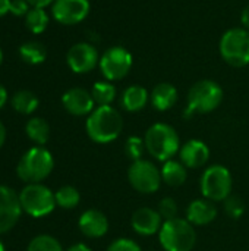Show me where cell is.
I'll return each instance as SVG.
<instances>
[{
    "label": "cell",
    "instance_id": "obj_1",
    "mask_svg": "<svg viewBox=\"0 0 249 251\" xmlns=\"http://www.w3.org/2000/svg\"><path fill=\"white\" fill-rule=\"evenodd\" d=\"M85 129L94 143L107 144L120 135L123 129V119L119 110L113 106H97L88 115Z\"/></svg>",
    "mask_w": 249,
    "mask_h": 251
},
{
    "label": "cell",
    "instance_id": "obj_2",
    "mask_svg": "<svg viewBox=\"0 0 249 251\" xmlns=\"http://www.w3.org/2000/svg\"><path fill=\"white\" fill-rule=\"evenodd\" d=\"M144 143L147 153L163 163L173 159L181 150V140L176 129L163 122H157L147 129Z\"/></svg>",
    "mask_w": 249,
    "mask_h": 251
},
{
    "label": "cell",
    "instance_id": "obj_3",
    "mask_svg": "<svg viewBox=\"0 0 249 251\" xmlns=\"http://www.w3.org/2000/svg\"><path fill=\"white\" fill-rule=\"evenodd\" d=\"M223 88L211 79L197 81L188 91V106L185 118H192L197 113H210L223 101Z\"/></svg>",
    "mask_w": 249,
    "mask_h": 251
},
{
    "label": "cell",
    "instance_id": "obj_4",
    "mask_svg": "<svg viewBox=\"0 0 249 251\" xmlns=\"http://www.w3.org/2000/svg\"><path fill=\"white\" fill-rule=\"evenodd\" d=\"M158 241L166 251H192L197 243V232L188 219L175 218L163 222Z\"/></svg>",
    "mask_w": 249,
    "mask_h": 251
},
{
    "label": "cell",
    "instance_id": "obj_5",
    "mask_svg": "<svg viewBox=\"0 0 249 251\" xmlns=\"http://www.w3.org/2000/svg\"><path fill=\"white\" fill-rule=\"evenodd\" d=\"M54 168V159L51 153L38 146L29 149L19 160L16 174L26 184H38L45 179Z\"/></svg>",
    "mask_w": 249,
    "mask_h": 251
},
{
    "label": "cell",
    "instance_id": "obj_6",
    "mask_svg": "<svg viewBox=\"0 0 249 251\" xmlns=\"http://www.w3.org/2000/svg\"><path fill=\"white\" fill-rule=\"evenodd\" d=\"M200 187L204 199L213 203L225 201L229 196H232L233 178L226 166L211 165L203 172Z\"/></svg>",
    "mask_w": 249,
    "mask_h": 251
},
{
    "label": "cell",
    "instance_id": "obj_7",
    "mask_svg": "<svg viewBox=\"0 0 249 251\" xmlns=\"http://www.w3.org/2000/svg\"><path fill=\"white\" fill-rule=\"evenodd\" d=\"M220 56L226 63L235 68L249 65V32L245 28L227 29L219 43Z\"/></svg>",
    "mask_w": 249,
    "mask_h": 251
},
{
    "label": "cell",
    "instance_id": "obj_8",
    "mask_svg": "<svg viewBox=\"0 0 249 251\" xmlns=\"http://www.w3.org/2000/svg\"><path fill=\"white\" fill-rule=\"evenodd\" d=\"M22 212L32 218H44L50 215L56 204L54 193L43 184H28L19 193Z\"/></svg>",
    "mask_w": 249,
    "mask_h": 251
},
{
    "label": "cell",
    "instance_id": "obj_9",
    "mask_svg": "<svg viewBox=\"0 0 249 251\" xmlns=\"http://www.w3.org/2000/svg\"><path fill=\"white\" fill-rule=\"evenodd\" d=\"M128 181L131 187L142 194H153L161 187V172L160 169L147 159L135 160L128 168Z\"/></svg>",
    "mask_w": 249,
    "mask_h": 251
},
{
    "label": "cell",
    "instance_id": "obj_10",
    "mask_svg": "<svg viewBox=\"0 0 249 251\" xmlns=\"http://www.w3.org/2000/svg\"><path fill=\"white\" fill-rule=\"evenodd\" d=\"M132 63V53L128 49L122 46H113L100 56L98 66L106 81L112 82L123 79L129 74Z\"/></svg>",
    "mask_w": 249,
    "mask_h": 251
},
{
    "label": "cell",
    "instance_id": "obj_11",
    "mask_svg": "<svg viewBox=\"0 0 249 251\" xmlns=\"http://www.w3.org/2000/svg\"><path fill=\"white\" fill-rule=\"evenodd\" d=\"M98 62L100 54L90 43H76L68 50L66 54V63L75 74H88L98 65Z\"/></svg>",
    "mask_w": 249,
    "mask_h": 251
},
{
    "label": "cell",
    "instance_id": "obj_12",
    "mask_svg": "<svg viewBox=\"0 0 249 251\" xmlns=\"http://www.w3.org/2000/svg\"><path fill=\"white\" fill-rule=\"evenodd\" d=\"M90 9L88 0H54L51 15L62 25H76L88 16Z\"/></svg>",
    "mask_w": 249,
    "mask_h": 251
},
{
    "label": "cell",
    "instance_id": "obj_13",
    "mask_svg": "<svg viewBox=\"0 0 249 251\" xmlns=\"http://www.w3.org/2000/svg\"><path fill=\"white\" fill-rule=\"evenodd\" d=\"M21 215L19 194L6 185H0V235L9 232L18 224Z\"/></svg>",
    "mask_w": 249,
    "mask_h": 251
},
{
    "label": "cell",
    "instance_id": "obj_14",
    "mask_svg": "<svg viewBox=\"0 0 249 251\" xmlns=\"http://www.w3.org/2000/svg\"><path fill=\"white\" fill-rule=\"evenodd\" d=\"M62 104L66 109V112L73 116H88L95 109L92 94L81 87L68 90L62 96Z\"/></svg>",
    "mask_w": 249,
    "mask_h": 251
},
{
    "label": "cell",
    "instance_id": "obj_15",
    "mask_svg": "<svg viewBox=\"0 0 249 251\" xmlns=\"http://www.w3.org/2000/svg\"><path fill=\"white\" fill-rule=\"evenodd\" d=\"M163 222L164 221L160 216L158 210L151 207H139L134 212L131 218L132 229L141 237H151L154 234H158Z\"/></svg>",
    "mask_w": 249,
    "mask_h": 251
},
{
    "label": "cell",
    "instance_id": "obj_16",
    "mask_svg": "<svg viewBox=\"0 0 249 251\" xmlns=\"http://www.w3.org/2000/svg\"><path fill=\"white\" fill-rule=\"evenodd\" d=\"M78 228L87 238H101L109 231V219L103 212L88 209L79 216Z\"/></svg>",
    "mask_w": 249,
    "mask_h": 251
},
{
    "label": "cell",
    "instance_id": "obj_17",
    "mask_svg": "<svg viewBox=\"0 0 249 251\" xmlns=\"http://www.w3.org/2000/svg\"><path fill=\"white\" fill-rule=\"evenodd\" d=\"M181 162L188 169H198L203 168L208 159H210V149L208 146L201 140H189L183 146H181L179 150Z\"/></svg>",
    "mask_w": 249,
    "mask_h": 251
},
{
    "label": "cell",
    "instance_id": "obj_18",
    "mask_svg": "<svg viewBox=\"0 0 249 251\" xmlns=\"http://www.w3.org/2000/svg\"><path fill=\"white\" fill-rule=\"evenodd\" d=\"M217 218V209L213 201L207 199H197L189 203L186 209V219L194 226L210 225Z\"/></svg>",
    "mask_w": 249,
    "mask_h": 251
},
{
    "label": "cell",
    "instance_id": "obj_19",
    "mask_svg": "<svg viewBox=\"0 0 249 251\" xmlns=\"http://www.w3.org/2000/svg\"><path fill=\"white\" fill-rule=\"evenodd\" d=\"M150 101L158 112L170 110L178 101V90L173 84L160 82L150 93Z\"/></svg>",
    "mask_w": 249,
    "mask_h": 251
},
{
    "label": "cell",
    "instance_id": "obj_20",
    "mask_svg": "<svg viewBox=\"0 0 249 251\" xmlns=\"http://www.w3.org/2000/svg\"><path fill=\"white\" fill-rule=\"evenodd\" d=\"M150 100V93L141 85H131L123 90L120 96V106L123 110L135 113L142 110Z\"/></svg>",
    "mask_w": 249,
    "mask_h": 251
},
{
    "label": "cell",
    "instance_id": "obj_21",
    "mask_svg": "<svg viewBox=\"0 0 249 251\" xmlns=\"http://www.w3.org/2000/svg\"><path fill=\"white\" fill-rule=\"evenodd\" d=\"M160 172H161L163 182H166L170 187H181L185 184L188 178V168L181 160H175V159L164 162Z\"/></svg>",
    "mask_w": 249,
    "mask_h": 251
},
{
    "label": "cell",
    "instance_id": "obj_22",
    "mask_svg": "<svg viewBox=\"0 0 249 251\" xmlns=\"http://www.w3.org/2000/svg\"><path fill=\"white\" fill-rule=\"evenodd\" d=\"M25 132L28 138L38 146H44L50 138V126L43 118H31L25 125Z\"/></svg>",
    "mask_w": 249,
    "mask_h": 251
},
{
    "label": "cell",
    "instance_id": "obj_23",
    "mask_svg": "<svg viewBox=\"0 0 249 251\" xmlns=\"http://www.w3.org/2000/svg\"><path fill=\"white\" fill-rule=\"evenodd\" d=\"M38 97L29 90L16 91L12 97V107L22 115H31L38 107Z\"/></svg>",
    "mask_w": 249,
    "mask_h": 251
},
{
    "label": "cell",
    "instance_id": "obj_24",
    "mask_svg": "<svg viewBox=\"0 0 249 251\" xmlns=\"http://www.w3.org/2000/svg\"><path fill=\"white\" fill-rule=\"evenodd\" d=\"M19 56L29 65H40L47 57V50L40 41H26L19 47Z\"/></svg>",
    "mask_w": 249,
    "mask_h": 251
},
{
    "label": "cell",
    "instance_id": "obj_25",
    "mask_svg": "<svg viewBox=\"0 0 249 251\" xmlns=\"http://www.w3.org/2000/svg\"><path fill=\"white\" fill-rule=\"evenodd\" d=\"M92 99L95 104L98 106H112V103L116 100L117 90L110 81H98L92 85L91 90Z\"/></svg>",
    "mask_w": 249,
    "mask_h": 251
},
{
    "label": "cell",
    "instance_id": "obj_26",
    "mask_svg": "<svg viewBox=\"0 0 249 251\" xmlns=\"http://www.w3.org/2000/svg\"><path fill=\"white\" fill-rule=\"evenodd\" d=\"M48 15L41 7H31L29 12L25 16V25L26 28L34 34H41L45 31L48 25Z\"/></svg>",
    "mask_w": 249,
    "mask_h": 251
},
{
    "label": "cell",
    "instance_id": "obj_27",
    "mask_svg": "<svg viewBox=\"0 0 249 251\" xmlns=\"http://www.w3.org/2000/svg\"><path fill=\"white\" fill-rule=\"evenodd\" d=\"M54 199H56V204L59 207H62V209H75L81 201V194L75 187L65 185V187H60L54 193Z\"/></svg>",
    "mask_w": 249,
    "mask_h": 251
},
{
    "label": "cell",
    "instance_id": "obj_28",
    "mask_svg": "<svg viewBox=\"0 0 249 251\" xmlns=\"http://www.w3.org/2000/svg\"><path fill=\"white\" fill-rule=\"evenodd\" d=\"M26 251H65L62 244L51 235H38L31 240Z\"/></svg>",
    "mask_w": 249,
    "mask_h": 251
},
{
    "label": "cell",
    "instance_id": "obj_29",
    "mask_svg": "<svg viewBox=\"0 0 249 251\" xmlns=\"http://www.w3.org/2000/svg\"><path fill=\"white\" fill-rule=\"evenodd\" d=\"M147 151L145 149V143L144 138L138 137V135H131L128 137L126 143H125V154L129 160L135 162V160H141L144 159V153Z\"/></svg>",
    "mask_w": 249,
    "mask_h": 251
},
{
    "label": "cell",
    "instance_id": "obj_30",
    "mask_svg": "<svg viewBox=\"0 0 249 251\" xmlns=\"http://www.w3.org/2000/svg\"><path fill=\"white\" fill-rule=\"evenodd\" d=\"M225 212L232 219H239L245 213V203L238 196H229L225 200Z\"/></svg>",
    "mask_w": 249,
    "mask_h": 251
},
{
    "label": "cell",
    "instance_id": "obj_31",
    "mask_svg": "<svg viewBox=\"0 0 249 251\" xmlns=\"http://www.w3.org/2000/svg\"><path fill=\"white\" fill-rule=\"evenodd\" d=\"M158 213L160 216L163 218V221H170V219H175L178 218V212H179V207H178V203L175 199L172 197H164L161 199V201L158 203Z\"/></svg>",
    "mask_w": 249,
    "mask_h": 251
},
{
    "label": "cell",
    "instance_id": "obj_32",
    "mask_svg": "<svg viewBox=\"0 0 249 251\" xmlns=\"http://www.w3.org/2000/svg\"><path fill=\"white\" fill-rule=\"evenodd\" d=\"M107 251H142L138 243L131 238H117L107 247Z\"/></svg>",
    "mask_w": 249,
    "mask_h": 251
},
{
    "label": "cell",
    "instance_id": "obj_33",
    "mask_svg": "<svg viewBox=\"0 0 249 251\" xmlns=\"http://www.w3.org/2000/svg\"><path fill=\"white\" fill-rule=\"evenodd\" d=\"M29 12V3L26 0H12L10 1V13L15 16H26Z\"/></svg>",
    "mask_w": 249,
    "mask_h": 251
},
{
    "label": "cell",
    "instance_id": "obj_34",
    "mask_svg": "<svg viewBox=\"0 0 249 251\" xmlns=\"http://www.w3.org/2000/svg\"><path fill=\"white\" fill-rule=\"evenodd\" d=\"M26 1L29 3L31 7H41V9H44L48 4H53L54 0H26Z\"/></svg>",
    "mask_w": 249,
    "mask_h": 251
},
{
    "label": "cell",
    "instance_id": "obj_35",
    "mask_svg": "<svg viewBox=\"0 0 249 251\" xmlns=\"http://www.w3.org/2000/svg\"><path fill=\"white\" fill-rule=\"evenodd\" d=\"M241 22L244 25L245 29H249V4H247L244 9H242V13H241Z\"/></svg>",
    "mask_w": 249,
    "mask_h": 251
},
{
    "label": "cell",
    "instance_id": "obj_36",
    "mask_svg": "<svg viewBox=\"0 0 249 251\" xmlns=\"http://www.w3.org/2000/svg\"><path fill=\"white\" fill-rule=\"evenodd\" d=\"M10 1L12 0H0V18L10 12Z\"/></svg>",
    "mask_w": 249,
    "mask_h": 251
},
{
    "label": "cell",
    "instance_id": "obj_37",
    "mask_svg": "<svg viewBox=\"0 0 249 251\" xmlns=\"http://www.w3.org/2000/svg\"><path fill=\"white\" fill-rule=\"evenodd\" d=\"M66 251H92L87 244H84V243H78V244H73V246H70L69 249Z\"/></svg>",
    "mask_w": 249,
    "mask_h": 251
},
{
    "label": "cell",
    "instance_id": "obj_38",
    "mask_svg": "<svg viewBox=\"0 0 249 251\" xmlns=\"http://www.w3.org/2000/svg\"><path fill=\"white\" fill-rule=\"evenodd\" d=\"M6 101H7V91H6V88L0 84V109L6 104Z\"/></svg>",
    "mask_w": 249,
    "mask_h": 251
},
{
    "label": "cell",
    "instance_id": "obj_39",
    "mask_svg": "<svg viewBox=\"0 0 249 251\" xmlns=\"http://www.w3.org/2000/svg\"><path fill=\"white\" fill-rule=\"evenodd\" d=\"M4 140H6V128H4V125L0 122V147L4 144Z\"/></svg>",
    "mask_w": 249,
    "mask_h": 251
},
{
    "label": "cell",
    "instance_id": "obj_40",
    "mask_svg": "<svg viewBox=\"0 0 249 251\" xmlns=\"http://www.w3.org/2000/svg\"><path fill=\"white\" fill-rule=\"evenodd\" d=\"M1 60H3V53H1V49H0V63H1Z\"/></svg>",
    "mask_w": 249,
    "mask_h": 251
},
{
    "label": "cell",
    "instance_id": "obj_41",
    "mask_svg": "<svg viewBox=\"0 0 249 251\" xmlns=\"http://www.w3.org/2000/svg\"><path fill=\"white\" fill-rule=\"evenodd\" d=\"M0 251H4V246L1 244V241H0Z\"/></svg>",
    "mask_w": 249,
    "mask_h": 251
}]
</instances>
